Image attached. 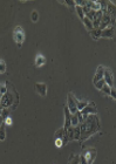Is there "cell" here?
I'll use <instances>...</instances> for the list:
<instances>
[{"label":"cell","mask_w":116,"mask_h":164,"mask_svg":"<svg viewBox=\"0 0 116 164\" xmlns=\"http://www.w3.org/2000/svg\"><path fill=\"white\" fill-rule=\"evenodd\" d=\"M104 85H106V81H104V79H102V80H100V81H98V82H95V83H94V86L96 87L98 89H100V90L102 89V87L104 86Z\"/></svg>","instance_id":"obj_26"},{"label":"cell","mask_w":116,"mask_h":164,"mask_svg":"<svg viewBox=\"0 0 116 164\" xmlns=\"http://www.w3.org/2000/svg\"><path fill=\"white\" fill-rule=\"evenodd\" d=\"M79 164H81V163H79Z\"/></svg>","instance_id":"obj_38"},{"label":"cell","mask_w":116,"mask_h":164,"mask_svg":"<svg viewBox=\"0 0 116 164\" xmlns=\"http://www.w3.org/2000/svg\"><path fill=\"white\" fill-rule=\"evenodd\" d=\"M114 35H115V28H114V26H109V27H107L106 29H103V31H102V33H101V38H108V39H111V38H114Z\"/></svg>","instance_id":"obj_12"},{"label":"cell","mask_w":116,"mask_h":164,"mask_svg":"<svg viewBox=\"0 0 116 164\" xmlns=\"http://www.w3.org/2000/svg\"><path fill=\"white\" fill-rule=\"evenodd\" d=\"M83 156H85V158L87 159V163L93 164L94 159L96 158V150H95L94 148H89V149H87V151H85Z\"/></svg>","instance_id":"obj_8"},{"label":"cell","mask_w":116,"mask_h":164,"mask_svg":"<svg viewBox=\"0 0 116 164\" xmlns=\"http://www.w3.org/2000/svg\"><path fill=\"white\" fill-rule=\"evenodd\" d=\"M6 72V63L4 60H0V74H4Z\"/></svg>","instance_id":"obj_28"},{"label":"cell","mask_w":116,"mask_h":164,"mask_svg":"<svg viewBox=\"0 0 116 164\" xmlns=\"http://www.w3.org/2000/svg\"><path fill=\"white\" fill-rule=\"evenodd\" d=\"M71 114L68 109L67 105H65V124H63V129L67 130L69 127H71Z\"/></svg>","instance_id":"obj_10"},{"label":"cell","mask_w":116,"mask_h":164,"mask_svg":"<svg viewBox=\"0 0 116 164\" xmlns=\"http://www.w3.org/2000/svg\"><path fill=\"white\" fill-rule=\"evenodd\" d=\"M13 89H14V87H13ZM13 90H12V93L11 92H7L5 95H2V97H1V102H0V105L2 107V108H11L12 105H13V103H14V97H13Z\"/></svg>","instance_id":"obj_3"},{"label":"cell","mask_w":116,"mask_h":164,"mask_svg":"<svg viewBox=\"0 0 116 164\" xmlns=\"http://www.w3.org/2000/svg\"><path fill=\"white\" fill-rule=\"evenodd\" d=\"M55 138H62V139H65V129L63 128H60L55 132Z\"/></svg>","instance_id":"obj_22"},{"label":"cell","mask_w":116,"mask_h":164,"mask_svg":"<svg viewBox=\"0 0 116 164\" xmlns=\"http://www.w3.org/2000/svg\"><path fill=\"white\" fill-rule=\"evenodd\" d=\"M4 121H5V120H4V117H2L1 115H0V127H1L2 124H4Z\"/></svg>","instance_id":"obj_35"},{"label":"cell","mask_w":116,"mask_h":164,"mask_svg":"<svg viewBox=\"0 0 116 164\" xmlns=\"http://www.w3.org/2000/svg\"><path fill=\"white\" fill-rule=\"evenodd\" d=\"M80 163L81 164H88V163H87V159L85 158V156H83V155L80 156Z\"/></svg>","instance_id":"obj_34"},{"label":"cell","mask_w":116,"mask_h":164,"mask_svg":"<svg viewBox=\"0 0 116 164\" xmlns=\"http://www.w3.org/2000/svg\"><path fill=\"white\" fill-rule=\"evenodd\" d=\"M115 35H116V29H115Z\"/></svg>","instance_id":"obj_37"},{"label":"cell","mask_w":116,"mask_h":164,"mask_svg":"<svg viewBox=\"0 0 116 164\" xmlns=\"http://www.w3.org/2000/svg\"><path fill=\"white\" fill-rule=\"evenodd\" d=\"M6 138V130H5V124L0 127V141H4Z\"/></svg>","instance_id":"obj_23"},{"label":"cell","mask_w":116,"mask_h":164,"mask_svg":"<svg viewBox=\"0 0 116 164\" xmlns=\"http://www.w3.org/2000/svg\"><path fill=\"white\" fill-rule=\"evenodd\" d=\"M81 128V138L80 139H87L100 129V121L96 115H89L85 121L80 124Z\"/></svg>","instance_id":"obj_1"},{"label":"cell","mask_w":116,"mask_h":164,"mask_svg":"<svg viewBox=\"0 0 116 164\" xmlns=\"http://www.w3.org/2000/svg\"><path fill=\"white\" fill-rule=\"evenodd\" d=\"M80 163V156L71 155L68 159V164H79Z\"/></svg>","instance_id":"obj_19"},{"label":"cell","mask_w":116,"mask_h":164,"mask_svg":"<svg viewBox=\"0 0 116 164\" xmlns=\"http://www.w3.org/2000/svg\"><path fill=\"white\" fill-rule=\"evenodd\" d=\"M4 124L5 126H12L13 124V121H12V119L11 117H7V119H5V121H4Z\"/></svg>","instance_id":"obj_32"},{"label":"cell","mask_w":116,"mask_h":164,"mask_svg":"<svg viewBox=\"0 0 116 164\" xmlns=\"http://www.w3.org/2000/svg\"><path fill=\"white\" fill-rule=\"evenodd\" d=\"M9 110H11V109H8V108H4V109H2V112H1V116L4 117V120L8 117Z\"/></svg>","instance_id":"obj_30"},{"label":"cell","mask_w":116,"mask_h":164,"mask_svg":"<svg viewBox=\"0 0 116 164\" xmlns=\"http://www.w3.org/2000/svg\"><path fill=\"white\" fill-rule=\"evenodd\" d=\"M35 90H36V93H38L40 96L47 95V86H46V83H42V82H36L35 83Z\"/></svg>","instance_id":"obj_11"},{"label":"cell","mask_w":116,"mask_h":164,"mask_svg":"<svg viewBox=\"0 0 116 164\" xmlns=\"http://www.w3.org/2000/svg\"><path fill=\"white\" fill-rule=\"evenodd\" d=\"M81 114H82L83 120L87 119V116H89V115H96V114H98V109H96L95 103H94V102H89L86 108H83V109L81 110Z\"/></svg>","instance_id":"obj_5"},{"label":"cell","mask_w":116,"mask_h":164,"mask_svg":"<svg viewBox=\"0 0 116 164\" xmlns=\"http://www.w3.org/2000/svg\"><path fill=\"white\" fill-rule=\"evenodd\" d=\"M1 97H2V95H1V94H0V102H1Z\"/></svg>","instance_id":"obj_36"},{"label":"cell","mask_w":116,"mask_h":164,"mask_svg":"<svg viewBox=\"0 0 116 164\" xmlns=\"http://www.w3.org/2000/svg\"><path fill=\"white\" fill-rule=\"evenodd\" d=\"M89 102H87V101H80V100H78V102H76V105H78V110L81 112L83 108H86L87 105H88Z\"/></svg>","instance_id":"obj_20"},{"label":"cell","mask_w":116,"mask_h":164,"mask_svg":"<svg viewBox=\"0 0 116 164\" xmlns=\"http://www.w3.org/2000/svg\"><path fill=\"white\" fill-rule=\"evenodd\" d=\"M103 74H104V67L103 66H98V69H96V73L94 75V79H93V83L98 82L100 80L103 79Z\"/></svg>","instance_id":"obj_14"},{"label":"cell","mask_w":116,"mask_h":164,"mask_svg":"<svg viewBox=\"0 0 116 164\" xmlns=\"http://www.w3.org/2000/svg\"><path fill=\"white\" fill-rule=\"evenodd\" d=\"M13 39L17 43L19 48L22 46V42L25 40V32H24V28L21 26H17L13 31Z\"/></svg>","instance_id":"obj_2"},{"label":"cell","mask_w":116,"mask_h":164,"mask_svg":"<svg viewBox=\"0 0 116 164\" xmlns=\"http://www.w3.org/2000/svg\"><path fill=\"white\" fill-rule=\"evenodd\" d=\"M109 26H113V25H111V17L108 14L107 12H104L98 28H100L101 31H103V29H106V28H107V27H109Z\"/></svg>","instance_id":"obj_7"},{"label":"cell","mask_w":116,"mask_h":164,"mask_svg":"<svg viewBox=\"0 0 116 164\" xmlns=\"http://www.w3.org/2000/svg\"><path fill=\"white\" fill-rule=\"evenodd\" d=\"M82 22H83V25H85V27H86V29H87V31H89V32L94 28V27H93V21L89 20L88 18L85 17V19L82 20Z\"/></svg>","instance_id":"obj_17"},{"label":"cell","mask_w":116,"mask_h":164,"mask_svg":"<svg viewBox=\"0 0 116 164\" xmlns=\"http://www.w3.org/2000/svg\"><path fill=\"white\" fill-rule=\"evenodd\" d=\"M46 63V58L42 54H38L35 56V66L36 67H42Z\"/></svg>","instance_id":"obj_15"},{"label":"cell","mask_w":116,"mask_h":164,"mask_svg":"<svg viewBox=\"0 0 116 164\" xmlns=\"http://www.w3.org/2000/svg\"><path fill=\"white\" fill-rule=\"evenodd\" d=\"M101 92H102L103 94H106V95H110V92H111V87L108 86V85H104V86L102 87Z\"/></svg>","instance_id":"obj_25"},{"label":"cell","mask_w":116,"mask_h":164,"mask_svg":"<svg viewBox=\"0 0 116 164\" xmlns=\"http://www.w3.org/2000/svg\"><path fill=\"white\" fill-rule=\"evenodd\" d=\"M76 102H78V99L74 96V94L73 93H68V95H67V107H68L71 114H75V112H79Z\"/></svg>","instance_id":"obj_4"},{"label":"cell","mask_w":116,"mask_h":164,"mask_svg":"<svg viewBox=\"0 0 116 164\" xmlns=\"http://www.w3.org/2000/svg\"><path fill=\"white\" fill-rule=\"evenodd\" d=\"M66 5H68L69 7H73V6H76V4H75V1L74 0H67V1H63Z\"/></svg>","instance_id":"obj_31"},{"label":"cell","mask_w":116,"mask_h":164,"mask_svg":"<svg viewBox=\"0 0 116 164\" xmlns=\"http://www.w3.org/2000/svg\"><path fill=\"white\" fill-rule=\"evenodd\" d=\"M110 96L113 97V100H115V101H116V88H114V87H111V92H110Z\"/></svg>","instance_id":"obj_33"},{"label":"cell","mask_w":116,"mask_h":164,"mask_svg":"<svg viewBox=\"0 0 116 164\" xmlns=\"http://www.w3.org/2000/svg\"><path fill=\"white\" fill-rule=\"evenodd\" d=\"M102 17H103V12H102V11L95 12V15H94V19H93V27H94V28H98V27H100Z\"/></svg>","instance_id":"obj_13"},{"label":"cell","mask_w":116,"mask_h":164,"mask_svg":"<svg viewBox=\"0 0 116 164\" xmlns=\"http://www.w3.org/2000/svg\"><path fill=\"white\" fill-rule=\"evenodd\" d=\"M76 7V13H78V15L80 18L81 20H83L85 19V13H83V8L81 7V6H75Z\"/></svg>","instance_id":"obj_24"},{"label":"cell","mask_w":116,"mask_h":164,"mask_svg":"<svg viewBox=\"0 0 116 164\" xmlns=\"http://www.w3.org/2000/svg\"><path fill=\"white\" fill-rule=\"evenodd\" d=\"M63 144H65V143H63L62 138H55V147L56 148H61Z\"/></svg>","instance_id":"obj_29"},{"label":"cell","mask_w":116,"mask_h":164,"mask_svg":"<svg viewBox=\"0 0 116 164\" xmlns=\"http://www.w3.org/2000/svg\"><path fill=\"white\" fill-rule=\"evenodd\" d=\"M89 33H90L91 38H93L94 40H98V39L101 38V33H102V31H101L100 28H93Z\"/></svg>","instance_id":"obj_16"},{"label":"cell","mask_w":116,"mask_h":164,"mask_svg":"<svg viewBox=\"0 0 116 164\" xmlns=\"http://www.w3.org/2000/svg\"><path fill=\"white\" fill-rule=\"evenodd\" d=\"M106 12L111 17V25H114L116 21V5H114L110 1H107V11Z\"/></svg>","instance_id":"obj_6"},{"label":"cell","mask_w":116,"mask_h":164,"mask_svg":"<svg viewBox=\"0 0 116 164\" xmlns=\"http://www.w3.org/2000/svg\"><path fill=\"white\" fill-rule=\"evenodd\" d=\"M31 20H32L33 22H36V21L39 20V13H38L36 11H33V12L31 13Z\"/></svg>","instance_id":"obj_27"},{"label":"cell","mask_w":116,"mask_h":164,"mask_svg":"<svg viewBox=\"0 0 116 164\" xmlns=\"http://www.w3.org/2000/svg\"><path fill=\"white\" fill-rule=\"evenodd\" d=\"M7 92H8L7 83H0V94H1V95H5Z\"/></svg>","instance_id":"obj_21"},{"label":"cell","mask_w":116,"mask_h":164,"mask_svg":"<svg viewBox=\"0 0 116 164\" xmlns=\"http://www.w3.org/2000/svg\"><path fill=\"white\" fill-rule=\"evenodd\" d=\"M74 128V139L75 141H79L81 138V128H80V124L78 127H73Z\"/></svg>","instance_id":"obj_18"},{"label":"cell","mask_w":116,"mask_h":164,"mask_svg":"<svg viewBox=\"0 0 116 164\" xmlns=\"http://www.w3.org/2000/svg\"><path fill=\"white\" fill-rule=\"evenodd\" d=\"M103 79H104V81H106V85L113 87V85H114V75H113V72L109 68H104Z\"/></svg>","instance_id":"obj_9"}]
</instances>
